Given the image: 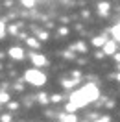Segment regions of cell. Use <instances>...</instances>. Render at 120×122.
I'll return each instance as SVG.
<instances>
[{
	"mask_svg": "<svg viewBox=\"0 0 120 122\" xmlns=\"http://www.w3.org/2000/svg\"><path fill=\"white\" fill-rule=\"evenodd\" d=\"M24 81L30 85H35V87H41V85H45L46 76L37 69H30V70H26V74H24Z\"/></svg>",
	"mask_w": 120,
	"mask_h": 122,
	"instance_id": "cell-1",
	"label": "cell"
},
{
	"mask_svg": "<svg viewBox=\"0 0 120 122\" xmlns=\"http://www.w3.org/2000/svg\"><path fill=\"white\" fill-rule=\"evenodd\" d=\"M81 92L85 94V98L90 102H94V100H98V96H100V91H98V87L94 83H89V85H83L81 87Z\"/></svg>",
	"mask_w": 120,
	"mask_h": 122,
	"instance_id": "cell-2",
	"label": "cell"
},
{
	"mask_svg": "<svg viewBox=\"0 0 120 122\" xmlns=\"http://www.w3.org/2000/svg\"><path fill=\"white\" fill-rule=\"evenodd\" d=\"M31 57V63L35 65V67H43V65H46V57L43 56V54H39V52H33L30 56Z\"/></svg>",
	"mask_w": 120,
	"mask_h": 122,
	"instance_id": "cell-3",
	"label": "cell"
},
{
	"mask_svg": "<svg viewBox=\"0 0 120 122\" xmlns=\"http://www.w3.org/2000/svg\"><path fill=\"white\" fill-rule=\"evenodd\" d=\"M9 56L13 57V59H22L24 57V50L20 46H11L9 48Z\"/></svg>",
	"mask_w": 120,
	"mask_h": 122,
	"instance_id": "cell-4",
	"label": "cell"
},
{
	"mask_svg": "<svg viewBox=\"0 0 120 122\" xmlns=\"http://www.w3.org/2000/svg\"><path fill=\"white\" fill-rule=\"evenodd\" d=\"M104 52H105V56H113L116 52V43L115 41H107L104 45Z\"/></svg>",
	"mask_w": 120,
	"mask_h": 122,
	"instance_id": "cell-5",
	"label": "cell"
},
{
	"mask_svg": "<svg viewBox=\"0 0 120 122\" xmlns=\"http://www.w3.org/2000/svg\"><path fill=\"white\" fill-rule=\"evenodd\" d=\"M90 43H92V46H102V48H104V45L107 43V39H105L104 35H98V37H92Z\"/></svg>",
	"mask_w": 120,
	"mask_h": 122,
	"instance_id": "cell-6",
	"label": "cell"
},
{
	"mask_svg": "<svg viewBox=\"0 0 120 122\" xmlns=\"http://www.w3.org/2000/svg\"><path fill=\"white\" fill-rule=\"evenodd\" d=\"M111 33H113V37H115V41H120V22H118V24H115V26H113Z\"/></svg>",
	"mask_w": 120,
	"mask_h": 122,
	"instance_id": "cell-7",
	"label": "cell"
},
{
	"mask_svg": "<svg viewBox=\"0 0 120 122\" xmlns=\"http://www.w3.org/2000/svg\"><path fill=\"white\" fill-rule=\"evenodd\" d=\"M72 48H74V50H78V52H87V46H85V43H83V41H78Z\"/></svg>",
	"mask_w": 120,
	"mask_h": 122,
	"instance_id": "cell-8",
	"label": "cell"
},
{
	"mask_svg": "<svg viewBox=\"0 0 120 122\" xmlns=\"http://www.w3.org/2000/svg\"><path fill=\"white\" fill-rule=\"evenodd\" d=\"M98 8H100V15H107V13H109V4H104V2H102Z\"/></svg>",
	"mask_w": 120,
	"mask_h": 122,
	"instance_id": "cell-9",
	"label": "cell"
},
{
	"mask_svg": "<svg viewBox=\"0 0 120 122\" xmlns=\"http://www.w3.org/2000/svg\"><path fill=\"white\" fill-rule=\"evenodd\" d=\"M26 43H28L30 46H33V48H39V46H41V43H39L37 39H33V37H30L28 41H26Z\"/></svg>",
	"mask_w": 120,
	"mask_h": 122,
	"instance_id": "cell-10",
	"label": "cell"
},
{
	"mask_svg": "<svg viewBox=\"0 0 120 122\" xmlns=\"http://www.w3.org/2000/svg\"><path fill=\"white\" fill-rule=\"evenodd\" d=\"M6 102H9V94L8 92H0V104H6Z\"/></svg>",
	"mask_w": 120,
	"mask_h": 122,
	"instance_id": "cell-11",
	"label": "cell"
},
{
	"mask_svg": "<svg viewBox=\"0 0 120 122\" xmlns=\"http://www.w3.org/2000/svg\"><path fill=\"white\" fill-rule=\"evenodd\" d=\"M4 33H6V24H4L2 20H0V37H2Z\"/></svg>",
	"mask_w": 120,
	"mask_h": 122,
	"instance_id": "cell-12",
	"label": "cell"
},
{
	"mask_svg": "<svg viewBox=\"0 0 120 122\" xmlns=\"http://www.w3.org/2000/svg\"><path fill=\"white\" fill-rule=\"evenodd\" d=\"M0 120H2V122H9V120H11V115H4V117H0Z\"/></svg>",
	"mask_w": 120,
	"mask_h": 122,
	"instance_id": "cell-13",
	"label": "cell"
},
{
	"mask_svg": "<svg viewBox=\"0 0 120 122\" xmlns=\"http://www.w3.org/2000/svg\"><path fill=\"white\" fill-rule=\"evenodd\" d=\"M63 85H65V87H72V85H76V81H68V80H65Z\"/></svg>",
	"mask_w": 120,
	"mask_h": 122,
	"instance_id": "cell-14",
	"label": "cell"
},
{
	"mask_svg": "<svg viewBox=\"0 0 120 122\" xmlns=\"http://www.w3.org/2000/svg\"><path fill=\"white\" fill-rule=\"evenodd\" d=\"M39 102H43V104L48 102V96H46V94H41V96H39Z\"/></svg>",
	"mask_w": 120,
	"mask_h": 122,
	"instance_id": "cell-15",
	"label": "cell"
},
{
	"mask_svg": "<svg viewBox=\"0 0 120 122\" xmlns=\"http://www.w3.org/2000/svg\"><path fill=\"white\" fill-rule=\"evenodd\" d=\"M17 30H19V28H17V24H13V26L9 28V31H11V33H17Z\"/></svg>",
	"mask_w": 120,
	"mask_h": 122,
	"instance_id": "cell-16",
	"label": "cell"
},
{
	"mask_svg": "<svg viewBox=\"0 0 120 122\" xmlns=\"http://www.w3.org/2000/svg\"><path fill=\"white\" fill-rule=\"evenodd\" d=\"M59 100H61L59 94H54V96H52V102H59Z\"/></svg>",
	"mask_w": 120,
	"mask_h": 122,
	"instance_id": "cell-17",
	"label": "cell"
},
{
	"mask_svg": "<svg viewBox=\"0 0 120 122\" xmlns=\"http://www.w3.org/2000/svg\"><path fill=\"white\" fill-rule=\"evenodd\" d=\"M24 6H26V8H33V6H35V2H24Z\"/></svg>",
	"mask_w": 120,
	"mask_h": 122,
	"instance_id": "cell-18",
	"label": "cell"
},
{
	"mask_svg": "<svg viewBox=\"0 0 120 122\" xmlns=\"http://www.w3.org/2000/svg\"><path fill=\"white\" fill-rule=\"evenodd\" d=\"M115 59H116V61L120 63V54H115Z\"/></svg>",
	"mask_w": 120,
	"mask_h": 122,
	"instance_id": "cell-19",
	"label": "cell"
},
{
	"mask_svg": "<svg viewBox=\"0 0 120 122\" xmlns=\"http://www.w3.org/2000/svg\"><path fill=\"white\" fill-rule=\"evenodd\" d=\"M116 80H118V81H120V74H118V76H116Z\"/></svg>",
	"mask_w": 120,
	"mask_h": 122,
	"instance_id": "cell-20",
	"label": "cell"
},
{
	"mask_svg": "<svg viewBox=\"0 0 120 122\" xmlns=\"http://www.w3.org/2000/svg\"><path fill=\"white\" fill-rule=\"evenodd\" d=\"M118 70H120V63H118Z\"/></svg>",
	"mask_w": 120,
	"mask_h": 122,
	"instance_id": "cell-21",
	"label": "cell"
},
{
	"mask_svg": "<svg viewBox=\"0 0 120 122\" xmlns=\"http://www.w3.org/2000/svg\"><path fill=\"white\" fill-rule=\"evenodd\" d=\"M0 106H2V104H0Z\"/></svg>",
	"mask_w": 120,
	"mask_h": 122,
	"instance_id": "cell-22",
	"label": "cell"
}]
</instances>
